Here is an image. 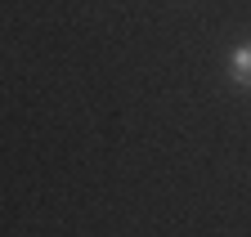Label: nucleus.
Returning a JSON list of instances; mask_svg holds the SVG:
<instances>
[{"label":"nucleus","mask_w":251,"mask_h":237,"mask_svg":"<svg viewBox=\"0 0 251 237\" xmlns=\"http://www.w3.org/2000/svg\"><path fill=\"white\" fill-rule=\"evenodd\" d=\"M229 81L238 90H251V45H233L229 54Z\"/></svg>","instance_id":"nucleus-1"}]
</instances>
